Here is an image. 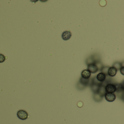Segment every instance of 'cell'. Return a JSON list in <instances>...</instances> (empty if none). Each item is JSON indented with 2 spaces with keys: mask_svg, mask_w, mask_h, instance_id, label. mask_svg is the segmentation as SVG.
Masks as SVG:
<instances>
[{
  "mask_svg": "<svg viewBox=\"0 0 124 124\" xmlns=\"http://www.w3.org/2000/svg\"><path fill=\"white\" fill-rule=\"evenodd\" d=\"M87 69L90 71L91 73H95L99 70V68L96 63H89L87 66Z\"/></svg>",
  "mask_w": 124,
  "mask_h": 124,
  "instance_id": "obj_4",
  "label": "cell"
},
{
  "mask_svg": "<svg viewBox=\"0 0 124 124\" xmlns=\"http://www.w3.org/2000/svg\"><path fill=\"white\" fill-rule=\"evenodd\" d=\"M80 82L84 86H87L88 85L89 83V79H86L82 77L80 79Z\"/></svg>",
  "mask_w": 124,
  "mask_h": 124,
  "instance_id": "obj_11",
  "label": "cell"
},
{
  "mask_svg": "<svg viewBox=\"0 0 124 124\" xmlns=\"http://www.w3.org/2000/svg\"><path fill=\"white\" fill-rule=\"evenodd\" d=\"M106 75L104 73L101 72L97 75L96 78L97 80L100 82H103L106 80Z\"/></svg>",
  "mask_w": 124,
  "mask_h": 124,
  "instance_id": "obj_9",
  "label": "cell"
},
{
  "mask_svg": "<svg viewBox=\"0 0 124 124\" xmlns=\"http://www.w3.org/2000/svg\"><path fill=\"white\" fill-rule=\"evenodd\" d=\"M117 70L116 68L114 67H109L108 70L107 74L110 76L113 77H114L117 73Z\"/></svg>",
  "mask_w": 124,
  "mask_h": 124,
  "instance_id": "obj_6",
  "label": "cell"
},
{
  "mask_svg": "<svg viewBox=\"0 0 124 124\" xmlns=\"http://www.w3.org/2000/svg\"><path fill=\"white\" fill-rule=\"evenodd\" d=\"M6 58L4 55L1 54H0V63L3 62L5 61Z\"/></svg>",
  "mask_w": 124,
  "mask_h": 124,
  "instance_id": "obj_14",
  "label": "cell"
},
{
  "mask_svg": "<svg viewBox=\"0 0 124 124\" xmlns=\"http://www.w3.org/2000/svg\"><path fill=\"white\" fill-rule=\"evenodd\" d=\"M41 2H45L46 1H47L48 0H40Z\"/></svg>",
  "mask_w": 124,
  "mask_h": 124,
  "instance_id": "obj_16",
  "label": "cell"
},
{
  "mask_svg": "<svg viewBox=\"0 0 124 124\" xmlns=\"http://www.w3.org/2000/svg\"><path fill=\"white\" fill-rule=\"evenodd\" d=\"M108 68H107V67H102V68L101 69V70H100L102 71V73H105L106 75H108L107 71L108 70Z\"/></svg>",
  "mask_w": 124,
  "mask_h": 124,
  "instance_id": "obj_13",
  "label": "cell"
},
{
  "mask_svg": "<svg viewBox=\"0 0 124 124\" xmlns=\"http://www.w3.org/2000/svg\"><path fill=\"white\" fill-rule=\"evenodd\" d=\"M17 117L22 120H25L27 119L28 114L24 110H19L17 113Z\"/></svg>",
  "mask_w": 124,
  "mask_h": 124,
  "instance_id": "obj_3",
  "label": "cell"
},
{
  "mask_svg": "<svg viewBox=\"0 0 124 124\" xmlns=\"http://www.w3.org/2000/svg\"><path fill=\"white\" fill-rule=\"evenodd\" d=\"M31 1L33 2V3H35L38 1L39 0H30Z\"/></svg>",
  "mask_w": 124,
  "mask_h": 124,
  "instance_id": "obj_15",
  "label": "cell"
},
{
  "mask_svg": "<svg viewBox=\"0 0 124 124\" xmlns=\"http://www.w3.org/2000/svg\"><path fill=\"white\" fill-rule=\"evenodd\" d=\"M102 85V82L98 81L97 80H93V82L92 83L91 85V89L92 91L94 93H98L99 91L100 87Z\"/></svg>",
  "mask_w": 124,
  "mask_h": 124,
  "instance_id": "obj_1",
  "label": "cell"
},
{
  "mask_svg": "<svg viewBox=\"0 0 124 124\" xmlns=\"http://www.w3.org/2000/svg\"><path fill=\"white\" fill-rule=\"evenodd\" d=\"M94 99L96 102H100L102 100L103 96L100 94L99 93H95L93 96Z\"/></svg>",
  "mask_w": 124,
  "mask_h": 124,
  "instance_id": "obj_10",
  "label": "cell"
},
{
  "mask_svg": "<svg viewBox=\"0 0 124 124\" xmlns=\"http://www.w3.org/2000/svg\"><path fill=\"white\" fill-rule=\"evenodd\" d=\"M72 36V34L71 32L68 31H64L62 35V38L64 40H69Z\"/></svg>",
  "mask_w": 124,
  "mask_h": 124,
  "instance_id": "obj_7",
  "label": "cell"
},
{
  "mask_svg": "<svg viewBox=\"0 0 124 124\" xmlns=\"http://www.w3.org/2000/svg\"><path fill=\"white\" fill-rule=\"evenodd\" d=\"M105 98L106 101L109 102H113L116 100V95L114 93H109L106 92L105 94Z\"/></svg>",
  "mask_w": 124,
  "mask_h": 124,
  "instance_id": "obj_5",
  "label": "cell"
},
{
  "mask_svg": "<svg viewBox=\"0 0 124 124\" xmlns=\"http://www.w3.org/2000/svg\"><path fill=\"white\" fill-rule=\"evenodd\" d=\"M91 76V73L88 69H85L82 72V77L83 78L88 79L90 78Z\"/></svg>",
  "mask_w": 124,
  "mask_h": 124,
  "instance_id": "obj_8",
  "label": "cell"
},
{
  "mask_svg": "<svg viewBox=\"0 0 124 124\" xmlns=\"http://www.w3.org/2000/svg\"><path fill=\"white\" fill-rule=\"evenodd\" d=\"M113 66L116 68L118 70H120L121 68L122 67V65L121 63L119 62H116L114 63Z\"/></svg>",
  "mask_w": 124,
  "mask_h": 124,
  "instance_id": "obj_12",
  "label": "cell"
},
{
  "mask_svg": "<svg viewBox=\"0 0 124 124\" xmlns=\"http://www.w3.org/2000/svg\"><path fill=\"white\" fill-rule=\"evenodd\" d=\"M106 92L109 93H114L116 91V86L113 84H107L105 87Z\"/></svg>",
  "mask_w": 124,
  "mask_h": 124,
  "instance_id": "obj_2",
  "label": "cell"
}]
</instances>
